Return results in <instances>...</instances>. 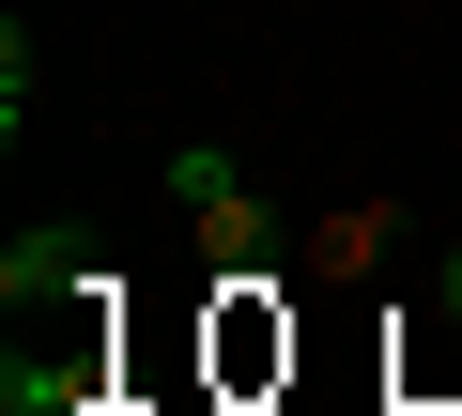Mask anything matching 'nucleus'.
I'll list each match as a JSON object with an SVG mask.
<instances>
[{"label":"nucleus","mask_w":462,"mask_h":416,"mask_svg":"<svg viewBox=\"0 0 462 416\" xmlns=\"http://www.w3.org/2000/svg\"><path fill=\"white\" fill-rule=\"evenodd\" d=\"M0 416H108L93 401V355H32L16 339V355H0Z\"/></svg>","instance_id":"7ed1b4c3"},{"label":"nucleus","mask_w":462,"mask_h":416,"mask_svg":"<svg viewBox=\"0 0 462 416\" xmlns=\"http://www.w3.org/2000/svg\"><path fill=\"white\" fill-rule=\"evenodd\" d=\"M401 247V200H339V217H309V278H370Z\"/></svg>","instance_id":"20e7f679"},{"label":"nucleus","mask_w":462,"mask_h":416,"mask_svg":"<svg viewBox=\"0 0 462 416\" xmlns=\"http://www.w3.org/2000/svg\"><path fill=\"white\" fill-rule=\"evenodd\" d=\"M170 217L200 232V263H216V278H263V247H278V200L231 170L216 139H185V154H170Z\"/></svg>","instance_id":"f257e3e1"},{"label":"nucleus","mask_w":462,"mask_h":416,"mask_svg":"<svg viewBox=\"0 0 462 416\" xmlns=\"http://www.w3.org/2000/svg\"><path fill=\"white\" fill-rule=\"evenodd\" d=\"M447 278H462V247H447Z\"/></svg>","instance_id":"39448f33"},{"label":"nucleus","mask_w":462,"mask_h":416,"mask_svg":"<svg viewBox=\"0 0 462 416\" xmlns=\"http://www.w3.org/2000/svg\"><path fill=\"white\" fill-rule=\"evenodd\" d=\"M78 293H108L78 232H16V247H0V309H16V339H32L47 309H78Z\"/></svg>","instance_id":"f03ea898"}]
</instances>
